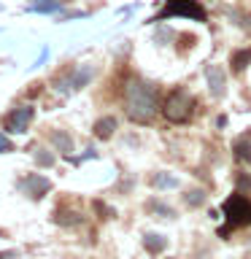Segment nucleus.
<instances>
[{
	"mask_svg": "<svg viewBox=\"0 0 251 259\" xmlns=\"http://www.w3.org/2000/svg\"><path fill=\"white\" fill-rule=\"evenodd\" d=\"M173 38H176V32L170 30V27H165V24H159L157 32H154V44H159V46H168Z\"/></svg>",
	"mask_w": 251,
	"mask_h": 259,
	"instance_id": "obj_17",
	"label": "nucleus"
},
{
	"mask_svg": "<svg viewBox=\"0 0 251 259\" xmlns=\"http://www.w3.org/2000/svg\"><path fill=\"white\" fill-rule=\"evenodd\" d=\"M235 186H238V192H251V176L248 173H238L235 176Z\"/></svg>",
	"mask_w": 251,
	"mask_h": 259,
	"instance_id": "obj_21",
	"label": "nucleus"
},
{
	"mask_svg": "<svg viewBox=\"0 0 251 259\" xmlns=\"http://www.w3.org/2000/svg\"><path fill=\"white\" fill-rule=\"evenodd\" d=\"M19 192H24L27 197H32V200H40L44 194L52 189V181H49L46 176H38V173H30V176H24L19 184Z\"/></svg>",
	"mask_w": 251,
	"mask_h": 259,
	"instance_id": "obj_7",
	"label": "nucleus"
},
{
	"mask_svg": "<svg viewBox=\"0 0 251 259\" xmlns=\"http://www.w3.org/2000/svg\"><path fill=\"white\" fill-rule=\"evenodd\" d=\"M222 210H224L227 227L219 230V238H227L230 230H235V227H251V200H246L240 192L230 194V197L224 200Z\"/></svg>",
	"mask_w": 251,
	"mask_h": 259,
	"instance_id": "obj_2",
	"label": "nucleus"
},
{
	"mask_svg": "<svg viewBox=\"0 0 251 259\" xmlns=\"http://www.w3.org/2000/svg\"><path fill=\"white\" fill-rule=\"evenodd\" d=\"M11 149H14V146H11V141H8V138H6L3 133H0V154H8Z\"/></svg>",
	"mask_w": 251,
	"mask_h": 259,
	"instance_id": "obj_22",
	"label": "nucleus"
},
{
	"mask_svg": "<svg viewBox=\"0 0 251 259\" xmlns=\"http://www.w3.org/2000/svg\"><path fill=\"white\" fill-rule=\"evenodd\" d=\"M143 246H146V251H149V254H162V251L168 248V238L162 232H146L143 235Z\"/></svg>",
	"mask_w": 251,
	"mask_h": 259,
	"instance_id": "obj_9",
	"label": "nucleus"
},
{
	"mask_svg": "<svg viewBox=\"0 0 251 259\" xmlns=\"http://www.w3.org/2000/svg\"><path fill=\"white\" fill-rule=\"evenodd\" d=\"M235 157H238L240 162H246V165H251V133L240 135L238 141H235Z\"/></svg>",
	"mask_w": 251,
	"mask_h": 259,
	"instance_id": "obj_11",
	"label": "nucleus"
},
{
	"mask_svg": "<svg viewBox=\"0 0 251 259\" xmlns=\"http://www.w3.org/2000/svg\"><path fill=\"white\" fill-rule=\"evenodd\" d=\"M44 3H54V0H30L27 8H35V6H44Z\"/></svg>",
	"mask_w": 251,
	"mask_h": 259,
	"instance_id": "obj_23",
	"label": "nucleus"
},
{
	"mask_svg": "<svg viewBox=\"0 0 251 259\" xmlns=\"http://www.w3.org/2000/svg\"><path fill=\"white\" fill-rule=\"evenodd\" d=\"M146 208H149L151 213L162 216V219H176V210L170 208V205H165L162 200H149V202H146Z\"/></svg>",
	"mask_w": 251,
	"mask_h": 259,
	"instance_id": "obj_16",
	"label": "nucleus"
},
{
	"mask_svg": "<svg viewBox=\"0 0 251 259\" xmlns=\"http://www.w3.org/2000/svg\"><path fill=\"white\" fill-rule=\"evenodd\" d=\"M170 16H189V19L205 22V8H202L197 0H165V8L154 16V24L162 19H170Z\"/></svg>",
	"mask_w": 251,
	"mask_h": 259,
	"instance_id": "obj_4",
	"label": "nucleus"
},
{
	"mask_svg": "<svg viewBox=\"0 0 251 259\" xmlns=\"http://www.w3.org/2000/svg\"><path fill=\"white\" fill-rule=\"evenodd\" d=\"M16 251H0V259H14Z\"/></svg>",
	"mask_w": 251,
	"mask_h": 259,
	"instance_id": "obj_24",
	"label": "nucleus"
},
{
	"mask_svg": "<svg viewBox=\"0 0 251 259\" xmlns=\"http://www.w3.org/2000/svg\"><path fill=\"white\" fill-rule=\"evenodd\" d=\"M184 202H186L189 208H197V205H202V202H205V192H202V189H189V192L184 194Z\"/></svg>",
	"mask_w": 251,
	"mask_h": 259,
	"instance_id": "obj_18",
	"label": "nucleus"
},
{
	"mask_svg": "<svg viewBox=\"0 0 251 259\" xmlns=\"http://www.w3.org/2000/svg\"><path fill=\"white\" fill-rule=\"evenodd\" d=\"M32 116H35L32 105H19V108H14V111L6 116V130H8V133H14V135L27 133V127H30Z\"/></svg>",
	"mask_w": 251,
	"mask_h": 259,
	"instance_id": "obj_6",
	"label": "nucleus"
},
{
	"mask_svg": "<svg viewBox=\"0 0 251 259\" xmlns=\"http://www.w3.org/2000/svg\"><path fill=\"white\" fill-rule=\"evenodd\" d=\"M32 157H35V162H38L40 167H52V165H54V154L46 151V149H35V154H32Z\"/></svg>",
	"mask_w": 251,
	"mask_h": 259,
	"instance_id": "obj_19",
	"label": "nucleus"
},
{
	"mask_svg": "<svg viewBox=\"0 0 251 259\" xmlns=\"http://www.w3.org/2000/svg\"><path fill=\"white\" fill-rule=\"evenodd\" d=\"M248 62H251V49H240V52H235L232 60H230L235 73H243V70L248 68Z\"/></svg>",
	"mask_w": 251,
	"mask_h": 259,
	"instance_id": "obj_15",
	"label": "nucleus"
},
{
	"mask_svg": "<svg viewBox=\"0 0 251 259\" xmlns=\"http://www.w3.org/2000/svg\"><path fill=\"white\" fill-rule=\"evenodd\" d=\"M162 113H165L168 121L184 124V121H189L192 113H194V97L186 92V89H176V92H170L165 105H162Z\"/></svg>",
	"mask_w": 251,
	"mask_h": 259,
	"instance_id": "obj_3",
	"label": "nucleus"
},
{
	"mask_svg": "<svg viewBox=\"0 0 251 259\" xmlns=\"http://www.w3.org/2000/svg\"><path fill=\"white\" fill-rule=\"evenodd\" d=\"M113 130H116V119L113 116H103L95 121V135L100 138V141H105V138L113 135Z\"/></svg>",
	"mask_w": 251,
	"mask_h": 259,
	"instance_id": "obj_13",
	"label": "nucleus"
},
{
	"mask_svg": "<svg viewBox=\"0 0 251 259\" xmlns=\"http://www.w3.org/2000/svg\"><path fill=\"white\" fill-rule=\"evenodd\" d=\"M62 8V0H54V3H44V6H35V8H27V11H35V14H54Z\"/></svg>",
	"mask_w": 251,
	"mask_h": 259,
	"instance_id": "obj_20",
	"label": "nucleus"
},
{
	"mask_svg": "<svg viewBox=\"0 0 251 259\" xmlns=\"http://www.w3.org/2000/svg\"><path fill=\"white\" fill-rule=\"evenodd\" d=\"M54 222L62 224V227H76V224L84 222V216L76 213V210H65V208H60V210H57V216H54Z\"/></svg>",
	"mask_w": 251,
	"mask_h": 259,
	"instance_id": "obj_14",
	"label": "nucleus"
},
{
	"mask_svg": "<svg viewBox=\"0 0 251 259\" xmlns=\"http://www.w3.org/2000/svg\"><path fill=\"white\" fill-rule=\"evenodd\" d=\"M157 103L159 92L157 87L141 78H130L124 87V105H127V116L138 121V124H149L157 116Z\"/></svg>",
	"mask_w": 251,
	"mask_h": 259,
	"instance_id": "obj_1",
	"label": "nucleus"
},
{
	"mask_svg": "<svg viewBox=\"0 0 251 259\" xmlns=\"http://www.w3.org/2000/svg\"><path fill=\"white\" fill-rule=\"evenodd\" d=\"M205 81H208V89L214 97H222L227 92V76L219 65H205Z\"/></svg>",
	"mask_w": 251,
	"mask_h": 259,
	"instance_id": "obj_8",
	"label": "nucleus"
},
{
	"mask_svg": "<svg viewBox=\"0 0 251 259\" xmlns=\"http://www.w3.org/2000/svg\"><path fill=\"white\" fill-rule=\"evenodd\" d=\"M151 186L154 189H178V178L173 173H165V170H159V173H154L151 176Z\"/></svg>",
	"mask_w": 251,
	"mask_h": 259,
	"instance_id": "obj_10",
	"label": "nucleus"
},
{
	"mask_svg": "<svg viewBox=\"0 0 251 259\" xmlns=\"http://www.w3.org/2000/svg\"><path fill=\"white\" fill-rule=\"evenodd\" d=\"M49 138H52V143H54L62 154H68V157L73 154V138H70L68 133H65V130H54V133L49 135Z\"/></svg>",
	"mask_w": 251,
	"mask_h": 259,
	"instance_id": "obj_12",
	"label": "nucleus"
},
{
	"mask_svg": "<svg viewBox=\"0 0 251 259\" xmlns=\"http://www.w3.org/2000/svg\"><path fill=\"white\" fill-rule=\"evenodd\" d=\"M92 78H95V68H92V65H81V68L70 70L68 76L57 78V92H62V95L78 92V89H84Z\"/></svg>",
	"mask_w": 251,
	"mask_h": 259,
	"instance_id": "obj_5",
	"label": "nucleus"
}]
</instances>
